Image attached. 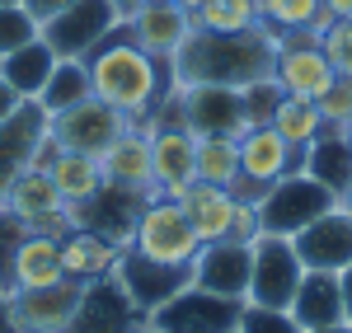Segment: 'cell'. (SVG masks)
<instances>
[{
	"label": "cell",
	"instance_id": "29",
	"mask_svg": "<svg viewBox=\"0 0 352 333\" xmlns=\"http://www.w3.org/2000/svg\"><path fill=\"white\" fill-rule=\"evenodd\" d=\"M52 66H56V52L47 47V43H43V38H33L28 47H19V52L0 56V76L14 84L24 99H38V89L47 84Z\"/></svg>",
	"mask_w": 352,
	"mask_h": 333
},
{
	"label": "cell",
	"instance_id": "13",
	"mask_svg": "<svg viewBox=\"0 0 352 333\" xmlns=\"http://www.w3.org/2000/svg\"><path fill=\"white\" fill-rule=\"evenodd\" d=\"M118 24H122V19H118V10H113L109 0H76L66 14H56L52 24H43L38 38H43L56 56L85 61V56L94 52Z\"/></svg>",
	"mask_w": 352,
	"mask_h": 333
},
{
	"label": "cell",
	"instance_id": "6",
	"mask_svg": "<svg viewBox=\"0 0 352 333\" xmlns=\"http://www.w3.org/2000/svg\"><path fill=\"white\" fill-rule=\"evenodd\" d=\"M329 207H338V197L329 193L320 179H310L305 169L287 174V179H277L268 193L254 202V211H258V230H268V235H296L300 225H310L315 216H324Z\"/></svg>",
	"mask_w": 352,
	"mask_h": 333
},
{
	"label": "cell",
	"instance_id": "36",
	"mask_svg": "<svg viewBox=\"0 0 352 333\" xmlns=\"http://www.w3.org/2000/svg\"><path fill=\"white\" fill-rule=\"evenodd\" d=\"M33 38H38V24L28 19L24 5H0V56L28 47Z\"/></svg>",
	"mask_w": 352,
	"mask_h": 333
},
{
	"label": "cell",
	"instance_id": "12",
	"mask_svg": "<svg viewBox=\"0 0 352 333\" xmlns=\"http://www.w3.org/2000/svg\"><path fill=\"white\" fill-rule=\"evenodd\" d=\"M179 117L192 137H244L249 113H244V89L235 84H184L174 89Z\"/></svg>",
	"mask_w": 352,
	"mask_h": 333
},
{
	"label": "cell",
	"instance_id": "41",
	"mask_svg": "<svg viewBox=\"0 0 352 333\" xmlns=\"http://www.w3.org/2000/svg\"><path fill=\"white\" fill-rule=\"evenodd\" d=\"M24 104H28V99H24V94H19V89H14L10 80H5V76H0V122H5L10 113H19Z\"/></svg>",
	"mask_w": 352,
	"mask_h": 333
},
{
	"label": "cell",
	"instance_id": "23",
	"mask_svg": "<svg viewBox=\"0 0 352 333\" xmlns=\"http://www.w3.org/2000/svg\"><path fill=\"white\" fill-rule=\"evenodd\" d=\"M43 169L52 174L56 193L66 197V207L76 211V207H89L94 197L104 193L109 183H104V169H99V155H80V150H47L43 155Z\"/></svg>",
	"mask_w": 352,
	"mask_h": 333
},
{
	"label": "cell",
	"instance_id": "16",
	"mask_svg": "<svg viewBox=\"0 0 352 333\" xmlns=\"http://www.w3.org/2000/svg\"><path fill=\"white\" fill-rule=\"evenodd\" d=\"M249 268H254V244L230 235V240H217V244L197 249L188 282L212 291V296H226V301H244L249 296Z\"/></svg>",
	"mask_w": 352,
	"mask_h": 333
},
{
	"label": "cell",
	"instance_id": "9",
	"mask_svg": "<svg viewBox=\"0 0 352 333\" xmlns=\"http://www.w3.org/2000/svg\"><path fill=\"white\" fill-rule=\"evenodd\" d=\"M300 165H305V150L287 146L268 122H263V127H249V132L240 137V179H235L230 193L244 197V202H258L277 179L296 174Z\"/></svg>",
	"mask_w": 352,
	"mask_h": 333
},
{
	"label": "cell",
	"instance_id": "19",
	"mask_svg": "<svg viewBox=\"0 0 352 333\" xmlns=\"http://www.w3.org/2000/svg\"><path fill=\"white\" fill-rule=\"evenodd\" d=\"M0 207H10L28 230H52V235L71 230V207H66V197L56 193L52 174L43 165H33L28 174H19V179L10 183V193H5Z\"/></svg>",
	"mask_w": 352,
	"mask_h": 333
},
{
	"label": "cell",
	"instance_id": "28",
	"mask_svg": "<svg viewBox=\"0 0 352 333\" xmlns=\"http://www.w3.org/2000/svg\"><path fill=\"white\" fill-rule=\"evenodd\" d=\"M268 127L287 141V146H296V150H310V146L329 132L324 117H320V104H310V99H292V94H282V99H277Z\"/></svg>",
	"mask_w": 352,
	"mask_h": 333
},
{
	"label": "cell",
	"instance_id": "45",
	"mask_svg": "<svg viewBox=\"0 0 352 333\" xmlns=\"http://www.w3.org/2000/svg\"><path fill=\"white\" fill-rule=\"evenodd\" d=\"M113 10H118V19H122V24H127V19H132L136 10H141V0H109Z\"/></svg>",
	"mask_w": 352,
	"mask_h": 333
},
{
	"label": "cell",
	"instance_id": "1",
	"mask_svg": "<svg viewBox=\"0 0 352 333\" xmlns=\"http://www.w3.org/2000/svg\"><path fill=\"white\" fill-rule=\"evenodd\" d=\"M85 71H89V89H94L109 108L122 113L132 127H141V132H146L151 113L174 94L169 61H155L151 52H141L122 24L85 56Z\"/></svg>",
	"mask_w": 352,
	"mask_h": 333
},
{
	"label": "cell",
	"instance_id": "51",
	"mask_svg": "<svg viewBox=\"0 0 352 333\" xmlns=\"http://www.w3.org/2000/svg\"><path fill=\"white\" fill-rule=\"evenodd\" d=\"M141 5H160V0H141Z\"/></svg>",
	"mask_w": 352,
	"mask_h": 333
},
{
	"label": "cell",
	"instance_id": "38",
	"mask_svg": "<svg viewBox=\"0 0 352 333\" xmlns=\"http://www.w3.org/2000/svg\"><path fill=\"white\" fill-rule=\"evenodd\" d=\"M320 117H324L329 132H348L352 127V80H338L329 84V94L320 99Z\"/></svg>",
	"mask_w": 352,
	"mask_h": 333
},
{
	"label": "cell",
	"instance_id": "46",
	"mask_svg": "<svg viewBox=\"0 0 352 333\" xmlns=\"http://www.w3.org/2000/svg\"><path fill=\"white\" fill-rule=\"evenodd\" d=\"M305 333H352L348 319H338V324H324V329H305Z\"/></svg>",
	"mask_w": 352,
	"mask_h": 333
},
{
	"label": "cell",
	"instance_id": "44",
	"mask_svg": "<svg viewBox=\"0 0 352 333\" xmlns=\"http://www.w3.org/2000/svg\"><path fill=\"white\" fill-rule=\"evenodd\" d=\"M0 333H19L14 329V314H10V296L0 291Z\"/></svg>",
	"mask_w": 352,
	"mask_h": 333
},
{
	"label": "cell",
	"instance_id": "15",
	"mask_svg": "<svg viewBox=\"0 0 352 333\" xmlns=\"http://www.w3.org/2000/svg\"><path fill=\"white\" fill-rule=\"evenodd\" d=\"M85 282L61 277L52 286H28L10 296V314H14V329L19 333H66L76 310H80Z\"/></svg>",
	"mask_w": 352,
	"mask_h": 333
},
{
	"label": "cell",
	"instance_id": "33",
	"mask_svg": "<svg viewBox=\"0 0 352 333\" xmlns=\"http://www.w3.org/2000/svg\"><path fill=\"white\" fill-rule=\"evenodd\" d=\"M192 28H202V33H254V28H263L258 0H207L192 14Z\"/></svg>",
	"mask_w": 352,
	"mask_h": 333
},
{
	"label": "cell",
	"instance_id": "52",
	"mask_svg": "<svg viewBox=\"0 0 352 333\" xmlns=\"http://www.w3.org/2000/svg\"><path fill=\"white\" fill-rule=\"evenodd\" d=\"M141 333H155V329H141Z\"/></svg>",
	"mask_w": 352,
	"mask_h": 333
},
{
	"label": "cell",
	"instance_id": "25",
	"mask_svg": "<svg viewBox=\"0 0 352 333\" xmlns=\"http://www.w3.org/2000/svg\"><path fill=\"white\" fill-rule=\"evenodd\" d=\"M287 310H292V319H296L300 329L338 324V319H343V286H338V273H305Z\"/></svg>",
	"mask_w": 352,
	"mask_h": 333
},
{
	"label": "cell",
	"instance_id": "5",
	"mask_svg": "<svg viewBox=\"0 0 352 333\" xmlns=\"http://www.w3.org/2000/svg\"><path fill=\"white\" fill-rule=\"evenodd\" d=\"M249 244H254V268H249V296H244V306L287 310L292 296H296V286H300V277H305V263L296 258L292 235L258 230Z\"/></svg>",
	"mask_w": 352,
	"mask_h": 333
},
{
	"label": "cell",
	"instance_id": "49",
	"mask_svg": "<svg viewBox=\"0 0 352 333\" xmlns=\"http://www.w3.org/2000/svg\"><path fill=\"white\" fill-rule=\"evenodd\" d=\"M343 137H348V150H352V127H348V132H343Z\"/></svg>",
	"mask_w": 352,
	"mask_h": 333
},
{
	"label": "cell",
	"instance_id": "3",
	"mask_svg": "<svg viewBox=\"0 0 352 333\" xmlns=\"http://www.w3.org/2000/svg\"><path fill=\"white\" fill-rule=\"evenodd\" d=\"M127 249H136L141 258H151V263H160V268H192L202 240L192 235L188 216H184V202L155 193V197H146V202L136 207Z\"/></svg>",
	"mask_w": 352,
	"mask_h": 333
},
{
	"label": "cell",
	"instance_id": "24",
	"mask_svg": "<svg viewBox=\"0 0 352 333\" xmlns=\"http://www.w3.org/2000/svg\"><path fill=\"white\" fill-rule=\"evenodd\" d=\"M118 249H122V244H113L109 235H99V230H89V225L61 230V268H66V277H76V282L109 277Z\"/></svg>",
	"mask_w": 352,
	"mask_h": 333
},
{
	"label": "cell",
	"instance_id": "8",
	"mask_svg": "<svg viewBox=\"0 0 352 333\" xmlns=\"http://www.w3.org/2000/svg\"><path fill=\"white\" fill-rule=\"evenodd\" d=\"M184 202V216H188L192 235L202 244H217V240H254L258 235V211L254 202L235 197L230 188H217V183H192L188 193L179 197Z\"/></svg>",
	"mask_w": 352,
	"mask_h": 333
},
{
	"label": "cell",
	"instance_id": "11",
	"mask_svg": "<svg viewBox=\"0 0 352 333\" xmlns=\"http://www.w3.org/2000/svg\"><path fill=\"white\" fill-rule=\"evenodd\" d=\"M132 122L118 108H109L99 94H89L80 104H71L66 113L47 117V141L56 150H80V155H104L113 141L122 137Z\"/></svg>",
	"mask_w": 352,
	"mask_h": 333
},
{
	"label": "cell",
	"instance_id": "40",
	"mask_svg": "<svg viewBox=\"0 0 352 333\" xmlns=\"http://www.w3.org/2000/svg\"><path fill=\"white\" fill-rule=\"evenodd\" d=\"M76 0H24V10H28V19L38 24V33H43V24H52L56 14H66Z\"/></svg>",
	"mask_w": 352,
	"mask_h": 333
},
{
	"label": "cell",
	"instance_id": "21",
	"mask_svg": "<svg viewBox=\"0 0 352 333\" xmlns=\"http://www.w3.org/2000/svg\"><path fill=\"white\" fill-rule=\"evenodd\" d=\"M99 169H104V183L113 193L132 197V202H146L155 197V174H151V137L141 127H127L122 137L113 141L109 150L99 155Z\"/></svg>",
	"mask_w": 352,
	"mask_h": 333
},
{
	"label": "cell",
	"instance_id": "26",
	"mask_svg": "<svg viewBox=\"0 0 352 333\" xmlns=\"http://www.w3.org/2000/svg\"><path fill=\"white\" fill-rule=\"evenodd\" d=\"M61 277H66V268H61V235H52V230H28V240L14 253V291L52 286Z\"/></svg>",
	"mask_w": 352,
	"mask_h": 333
},
{
	"label": "cell",
	"instance_id": "27",
	"mask_svg": "<svg viewBox=\"0 0 352 333\" xmlns=\"http://www.w3.org/2000/svg\"><path fill=\"white\" fill-rule=\"evenodd\" d=\"M300 169H305L310 179H320L329 193L343 202L348 188H352V150H348V137H343V132H324V137L305 150V165H300Z\"/></svg>",
	"mask_w": 352,
	"mask_h": 333
},
{
	"label": "cell",
	"instance_id": "53",
	"mask_svg": "<svg viewBox=\"0 0 352 333\" xmlns=\"http://www.w3.org/2000/svg\"><path fill=\"white\" fill-rule=\"evenodd\" d=\"M230 333H240V329H230Z\"/></svg>",
	"mask_w": 352,
	"mask_h": 333
},
{
	"label": "cell",
	"instance_id": "48",
	"mask_svg": "<svg viewBox=\"0 0 352 333\" xmlns=\"http://www.w3.org/2000/svg\"><path fill=\"white\" fill-rule=\"evenodd\" d=\"M343 207H348V211H352V188H348V197H343Z\"/></svg>",
	"mask_w": 352,
	"mask_h": 333
},
{
	"label": "cell",
	"instance_id": "10",
	"mask_svg": "<svg viewBox=\"0 0 352 333\" xmlns=\"http://www.w3.org/2000/svg\"><path fill=\"white\" fill-rule=\"evenodd\" d=\"M240 310L244 301H226V296H212L202 286H184L179 296H169L164 306H155L146 314V329L155 333H230L240 329Z\"/></svg>",
	"mask_w": 352,
	"mask_h": 333
},
{
	"label": "cell",
	"instance_id": "50",
	"mask_svg": "<svg viewBox=\"0 0 352 333\" xmlns=\"http://www.w3.org/2000/svg\"><path fill=\"white\" fill-rule=\"evenodd\" d=\"M0 5H24V0H0Z\"/></svg>",
	"mask_w": 352,
	"mask_h": 333
},
{
	"label": "cell",
	"instance_id": "39",
	"mask_svg": "<svg viewBox=\"0 0 352 333\" xmlns=\"http://www.w3.org/2000/svg\"><path fill=\"white\" fill-rule=\"evenodd\" d=\"M277 99H282V89H277V80H254L244 84V113H249V127H263L272 117V108H277Z\"/></svg>",
	"mask_w": 352,
	"mask_h": 333
},
{
	"label": "cell",
	"instance_id": "43",
	"mask_svg": "<svg viewBox=\"0 0 352 333\" xmlns=\"http://www.w3.org/2000/svg\"><path fill=\"white\" fill-rule=\"evenodd\" d=\"M329 19H352V0H324Z\"/></svg>",
	"mask_w": 352,
	"mask_h": 333
},
{
	"label": "cell",
	"instance_id": "7",
	"mask_svg": "<svg viewBox=\"0 0 352 333\" xmlns=\"http://www.w3.org/2000/svg\"><path fill=\"white\" fill-rule=\"evenodd\" d=\"M272 80L282 94L292 99H310L320 104L329 94V84L338 80V71L329 66L324 47H320V33H277V47H272Z\"/></svg>",
	"mask_w": 352,
	"mask_h": 333
},
{
	"label": "cell",
	"instance_id": "30",
	"mask_svg": "<svg viewBox=\"0 0 352 333\" xmlns=\"http://www.w3.org/2000/svg\"><path fill=\"white\" fill-rule=\"evenodd\" d=\"M94 89H89V71H85V61H71V56H56L52 76H47V84L38 89V108L47 113V117H56V113H66L71 104H80V99H89Z\"/></svg>",
	"mask_w": 352,
	"mask_h": 333
},
{
	"label": "cell",
	"instance_id": "34",
	"mask_svg": "<svg viewBox=\"0 0 352 333\" xmlns=\"http://www.w3.org/2000/svg\"><path fill=\"white\" fill-rule=\"evenodd\" d=\"M24 240H28V225L10 207H0V291L5 296H14V253Z\"/></svg>",
	"mask_w": 352,
	"mask_h": 333
},
{
	"label": "cell",
	"instance_id": "17",
	"mask_svg": "<svg viewBox=\"0 0 352 333\" xmlns=\"http://www.w3.org/2000/svg\"><path fill=\"white\" fill-rule=\"evenodd\" d=\"M292 244H296V258L305 263V273H343L352 263V211L343 202L329 207L324 216L300 225Z\"/></svg>",
	"mask_w": 352,
	"mask_h": 333
},
{
	"label": "cell",
	"instance_id": "42",
	"mask_svg": "<svg viewBox=\"0 0 352 333\" xmlns=\"http://www.w3.org/2000/svg\"><path fill=\"white\" fill-rule=\"evenodd\" d=\"M338 286H343V319L352 324V263L338 273Z\"/></svg>",
	"mask_w": 352,
	"mask_h": 333
},
{
	"label": "cell",
	"instance_id": "32",
	"mask_svg": "<svg viewBox=\"0 0 352 333\" xmlns=\"http://www.w3.org/2000/svg\"><path fill=\"white\" fill-rule=\"evenodd\" d=\"M240 179V137H197V183L235 188Z\"/></svg>",
	"mask_w": 352,
	"mask_h": 333
},
{
	"label": "cell",
	"instance_id": "4",
	"mask_svg": "<svg viewBox=\"0 0 352 333\" xmlns=\"http://www.w3.org/2000/svg\"><path fill=\"white\" fill-rule=\"evenodd\" d=\"M146 137H151V174H155V193L179 202V197L197 183V137L184 127V117H179V99H174V94L151 113Z\"/></svg>",
	"mask_w": 352,
	"mask_h": 333
},
{
	"label": "cell",
	"instance_id": "47",
	"mask_svg": "<svg viewBox=\"0 0 352 333\" xmlns=\"http://www.w3.org/2000/svg\"><path fill=\"white\" fill-rule=\"evenodd\" d=\"M174 5H179V10H188V14H197V10H202L207 0H174Z\"/></svg>",
	"mask_w": 352,
	"mask_h": 333
},
{
	"label": "cell",
	"instance_id": "31",
	"mask_svg": "<svg viewBox=\"0 0 352 333\" xmlns=\"http://www.w3.org/2000/svg\"><path fill=\"white\" fill-rule=\"evenodd\" d=\"M258 19L268 33H320L329 28L324 0H258Z\"/></svg>",
	"mask_w": 352,
	"mask_h": 333
},
{
	"label": "cell",
	"instance_id": "18",
	"mask_svg": "<svg viewBox=\"0 0 352 333\" xmlns=\"http://www.w3.org/2000/svg\"><path fill=\"white\" fill-rule=\"evenodd\" d=\"M109 277L127 291V301H132L141 314H151L155 306H164L169 296H179L184 286H188V268H160V263H151V258H141L136 249H118L113 258Z\"/></svg>",
	"mask_w": 352,
	"mask_h": 333
},
{
	"label": "cell",
	"instance_id": "22",
	"mask_svg": "<svg viewBox=\"0 0 352 333\" xmlns=\"http://www.w3.org/2000/svg\"><path fill=\"white\" fill-rule=\"evenodd\" d=\"M122 28L132 33V43L141 52H151L155 61H169V56L184 47V38L192 33V14L179 10L174 0H160V5H141Z\"/></svg>",
	"mask_w": 352,
	"mask_h": 333
},
{
	"label": "cell",
	"instance_id": "2",
	"mask_svg": "<svg viewBox=\"0 0 352 333\" xmlns=\"http://www.w3.org/2000/svg\"><path fill=\"white\" fill-rule=\"evenodd\" d=\"M272 47H277V33L268 28H254V33H202L192 28L184 38V47L169 56V76L174 89L184 84H244L268 80L272 76Z\"/></svg>",
	"mask_w": 352,
	"mask_h": 333
},
{
	"label": "cell",
	"instance_id": "14",
	"mask_svg": "<svg viewBox=\"0 0 352 333\" xmlns=\"http://www.w3.org/2000/svg\"><path fill=\"white\" fill-rule=\"evenodd\" d=\"M47 150H52V141H47V113L28 99L19 113H10V117L0 122V202H5L10 183H14L19 174H28L33 165H43Z\"/></svg>",
	"mask_w": 352,
	"mask_h": 333
},
{
	"label": "cell",
	"instance_id": "20",
	"mask_svg": "<svg viewBox=\"0 0 352 333\" xmlns=\"http://www.w3.org/2000/svg\"><path fill=\"white\" fill-rule=\"evenodd\" d=\"M141 329H146V314L127 301V291L113 277H94L85 282L80 310H76L66 333H141Z\"/></svg>",
	"mask_w": 352,
	"mask_h": 333
},
{
	"label": "cell",
	"instance_id": "37",
	"mask_svg": "<svg viewBox=\"0 0 352 333\" xmlns=\"http://www.w3.org/2000/svg\"><path fill=\"white\" fill-rule=\"evenodd\" d=\"M240 333H305V329L292 319V310L244 306V310H240Z\"/></svg>",
	"mask_w": 352,
	"mask_h": 333
},
{
	"label": "cell",
	"instance_id": "35",
	"mask_svg": "<svg viewBox=\"0 0 352 333\" xmlns=\"http://www.w3.org/2000/svg\"><path fill=\"white\" fill-rule=\"evenodd\" d=\"M320 47H324L329 66L352 80V19H329V28H320Z\"/></svg>",
	"mask_w": 352,
	"mask_h": 333
}]
</instances>
